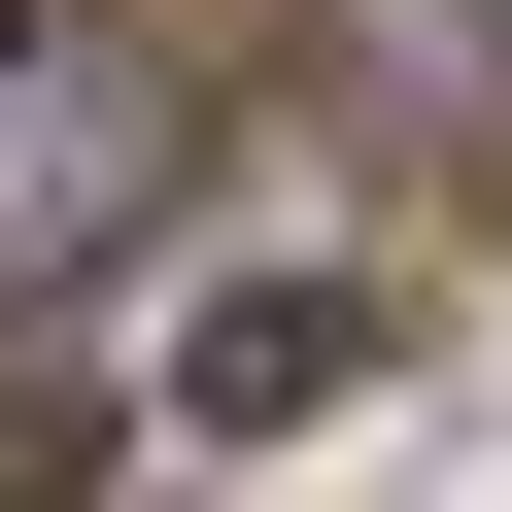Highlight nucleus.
I'll use <instances>...</instances> for the list:
<instances>
[{"label":"nucleus","instance_id":"obj_2","mask_svg":"<svg viewBox=\"0 0 512 512\" xmlns=\"http://www.w3.org/2000/svg\"><path fill=\"white\" fill-rule=\"evenodd\" d=\"M376 376V308L342 274H239V308H171V444H274V410H342Z\"/></svg>","mask_w":512,"mask_h":512},{"label":"nucleus","instance_id":"obj_1","mask_svg":"<svg viewBox=\"0 0 512 512\" xmlns=\"http://www.w3.org/2000/svg\"><path fill=\"white\" fill-rule=\"evenodd\" d=\"M205 171V103L171 69H103V35H35V103H0V274H69V239H137Z\"/></svg>","mask_w":512,"mask_h":512},{"label":"nucleus","instance_id":"obj_5","mask_svg":"<svg viewBox=\"0 0 512 512\" xmlns=\"http://www.w3.org/2000/svg\"><path fill=\"white\" fill-rule=\"evenodd\" d=\"M0 103H35V0H0Z\"/></svg>","mask_w":512,"mask_h":512},{"label":"nucleus","instance_id":"obj_3","mask_svg":"<svg viewBox=\"0 0 512 512\" xmlns=\"http://www.w3.org/2000/svg\"><path fill=\"white\" fill-rule=\"evenodd\" d=\"M376 103L410 137H512V0H376Z\"/></svg>","mask_w":512,"mask_h":512},{"label":"nucleus","instance_id":"obj_4","mask_svg":"<svg viewBox=\"0 0 512 512\" xmlns=\"http://www.w3.org/2000/svg\"><path fill=\"white\" fill-rule=\"evenodd\" d=\"M103 444H137V410H103V376H0V512H69V478H103Z\"/></svg>","mask_w":512,"mask_h":512}]
</instances>
